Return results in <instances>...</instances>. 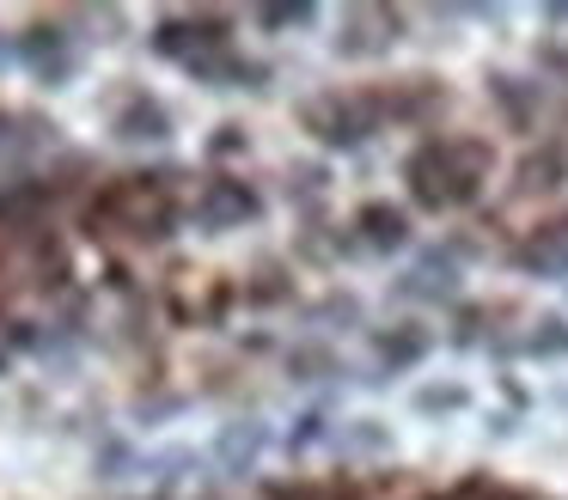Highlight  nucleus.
Listing matches in <instances>:
<instances>
[{
	"label": "nucleus",
	"mask_w": 568,
	"mask_h": 500,
	"mask_svg": "<svg viewBox=\"0 0 568 500\" xmlns=\"http://www.w3.org/2000/svg\"><path fill=\"white\" fill-rule=\"evenodd\" d=\"M0 141H7V116H0Z\"/></svg>",
	"instance_id": "obj_1"
}]
</instances>
